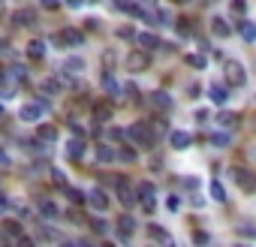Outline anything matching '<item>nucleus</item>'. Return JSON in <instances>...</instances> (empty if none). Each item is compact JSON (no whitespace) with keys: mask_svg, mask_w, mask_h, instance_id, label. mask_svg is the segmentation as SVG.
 <instances>
[{"mask_svg":"<svg viewBox=\"0 0 256 247\" xmlns=\"http://www.w3.org/2000/svg\"><path fill=\"white\" fill-rule=\"evenodd\" d=\"M178 205H181L178 196H169V199H166V208H169V211H178Z\"/></svg>","mask_w":256,"mask_h":247,"instance_id":"obj_38","label":"nucleus"},{"mask_svg":"<svg viewBox=\"0 0 256 247\" xmlns=\"http://www.w3.org/2000/svg\"><path fill=\"white\" fill-rule=\"evenodd\" d=\"M12 21H15V24H33V21H36V15H33L30 9H18V12L12 15Z\"/></svg>","mask_w":256,"mask_h":247,"instance_id":"obj_20","label":"nucleus"},{"mask_svg":"<svg viewBox=\"0 0 256 247\" xmlns=\"http://www.w3.org/2000/svg\"><path fill=\"white\" fill-rule=\"evenodd\" d=\"M66 3H69V6H82V0H66Z\"/></svg>","mask_w":256,"mask_h":247,"instance_id":"obj_45","label":"nucleus"},{"mask_svg":"<svg viewBox=\"0 0 256 247\" xmlns=\"http://www.w3.org/2000/svg\"><path fill=\"white\" fill-rule=\"evenodd\" d=\"M232 142V136L229 133H211V145H217V148H226Z\"/></svg>","mask_w":256,"mask_h":247,"instance_id":"obj_22","label":"nucleus"},{"mask_svg":"<svg viewBox=\"0 0 256 247\" xmlns=\"http://www.w3.org/2000/svg\"><path fill=\"white\" fill-rule=\"evenodd\" d=\"M127 136H130V139H136V142H145V145H154V139H157V136H154V130H151L148 124H133V127L127 130Z\"/></svg>","mask_w":256,"mask_h":247,"instance_id":"obj_3","label":"nucleus"},{"mask_svg":"<svg viewBox=\"0 0 256 247\" xmlns=\"http://www.w3.org/2000/svg\"><path fill=\"white\" fill-rule=\"evenodd\" d=\"M175 3H184V0H175Z\"/></svg>","mask_w":256,"mask_h":247,"instance_id":"obj_48","label":"nucleus"},{"mask_svg":"<svg viewBox=\"0 0 256 247\" xmlns=\"http://www.w3.org/2000/svg\"><path fill=\"white\" fill-rule=\"evenodd\" d=\"M6 232H9V235H21V226H18V223H6Z\"/></svg>","mask_w":256,"mask_h":247,"instance_id":"obj_40","label":"nucleus"},{"mask_svg":"<svg viewBox=\"0 0 256 247\" xmlns=\"http://www.w3.org/2000/svg\"><path fill=\"white\" fill-rule=\"evenodd\" d=\"M91 226H94V232H97V235H105V232H108V223H105V220H94Z\"/></svg>","mask_w":256,"mask_h":247,"instance_id":"obj_32","label":"nucleus"},{"mask_svg":"<svg viewBox=\"0 0 256 247\" xmlns=\"http://www.w3.org/2000/svg\"><path fill=\"white\" fill-rule=\"evenodd\" d=\"M0 46H3V40H0Z\"/></svg>","mask_w":256,"mask_h":247,"instance_id":"obj_49","label":"nucleus"},{"mask_svg":"<svg viewBox=\"0 0 256 247\" xmlns=\"http://www.w3.org/2000/svg\"><path fill=\"white\" fill-rule=\"evenodd\" d=\"M211 196H214L217 202H226V190H223L220 181H211Z\"/></svg>","mask_w":256,"mask_h":247,"instance_id":"obj_24","label":"nucleus"},{"mask_svg":"<svg viewBox=\"0 0 256 247\" xmlns=\"http://www.w3.org/2000/svg\"><path fill=\"white\" fill-rule=\"evenodd\" d=\"M169 142H172V148L184 151V148L193 142V136H190V133H184V130H172V133H169Z\"/></svg>","mask_w":256,"mask_h":247,"instance_id":"obj_5","label":"nucleus"},{"mask_svg":"<svg viewBox=\"0 0 256 247\" xmlns=\"http://www.w3.org/2000/svg\"><path fill=\"white\" fill-rule=\"evenodd\" d=\"M40 238H43V241H60L63 235H60L57 229H49V226H40Z\"/></svg>","mask_w":256,"mask_h":247,"instance_id":"obj_23","label":"nucleus"},{"mask_svg":"<svg viewBox=\"0 0 256 247\" xmlns=\"http://www.w3.org/2000/svg\"><path fill=\"white\" fill-rule=\"evenodd\" d=\"M148 235H151L154 241H160V244H172V235H169L163 226H157V223H151V226H148Z\"/></svg>","mask_w":256,"mask_h":247,"instance_id":"obj_10","label":"nucleus"},{"mask_svg":"<svg viewBox=\"0 0 256 247\" xmlns=\"http://www.w3.org/2000/svg\"><path fill=\"white\" fill-rule=\"evenodd\" d=\"M49 112V102H27V105H21V112H18V118L21 121H27V124H33V121H40L43 115Z\"/></svg>","mask_w":256,"mask_h":247,"instance_id":"obj_1","label":"nucleus"},{"mask_svg":"<svg viewBox=\"0 0 256 247\" xmlns=\"http://www.w3.org/2000/svg\"><path fill=\"white\" fill-rule=\"evenodd\" d=\"M187 63H190L193 69H205V63H208V60H205L202 54H190V57H187Z\"/></svg>","mask_w":256,"mask_h":247,"instance_id":"obj_25","label":"nucleus"},{"mask_svg":"<svg viewBox=\"0 0 256 247\" xmlns=\"http://www.w3.org/2000/svg\"><path fill=\"white\" fill-rule=\"evenodd\" d=\"M124 66L130 69V73H139V69H145V66H148V54H130L127 60H124Z\"/></svg>","mask_w":256,"mask_h":247,"instance_id":"obj_8","label":"nucleus"},{"mask_svg":"<svg viewBox=\"0 0 256 247\" xmlns=\"http://www.w3.org/2000/svg\"><path fill=\"white\" fill-rule=\"evenodd\" d=\"M193 238H196V241H199V244H205V241H208V232H196V235H193Z\"/></svg>","mask_w":256,"mask_h":247,"instance_id":"obj_42","label":"nucleus"},{"mask_svg":"<svg viewBox=\"0 0 256 247\" xmlns=\"http://www.w3.org/2000/svg\"><path fill=\"white\" fill-rule=\"evenodd\" d=\"M208 97H211L214 102H226V99H229V91H226V85H211V88H208Z\"/></svg>","mask_w":256,"mask_h":247,"instance_id":"obj_11","label":"nucleus"},{"mask_svg":"<svg viewBox=\"0 0 256 247\" xmlns=\"http://www.w3.org/2000/svg\"><path fill=\"white\" fill-rule=\"evenodd\" d=\"M6 208H9V202H6L3 196H0V214H3V211H6Z\"/></svg>","mask_w":256,"mask_h":247,"instance_id":"obj_44","label":"nucleus"},{"mask_svg":"<svg viewBox=\"0 0 256 247\" xmlns=\"http://www.w3.org/2000/svg\"><path fill=\"white\" fill-rule=\"evenodd\" d=\"M66 157H69V160H82V157H85L82 136H76V139H69V142H66Z\"/></svg>","mask_w":256,"mask_h":247,"instance_id":"obj_6","label":"nucleus"},{"mask_svg":"<svg viewBox=\"0 0 256 247\" xmlns=\"http://www.w3.org/2000/svg\"><path fill=\"white\" fill-rule=\"evenodd\" d=\"M223 76H226L229 85H244V82H247V69H244L238 60H226V63H223Z\"/></svg>","mask_w":256,"mask_h":247,"instance_id":"obj_2","label":"nucleus"},{"mask_svg":"<svg viewBox=\"0 0 256 247\" xmlns=\"http://www.w3.org/2000/svg\"><path fill=\"white\" fill-rule=\"evenodd\" d=\"M118 157H121V160H127V163H133V160H136V151H133V148H127V145H124V148H121V151H118Z\"/></svg>","mask_w":256,"mask_h":247,"instance_id":"obj_29","label":"nucleus"},{"mask_svg":"<svg viewBox=\"0 0 256 247\" xmlns=\"http://www.w3.org/2000/svg\"><path fill=\"white\" fill-rule=\"evenodd\" d=\"M69 202H72V205H82V202H85V193H82V190H69Z\"/></svg>","mask_w":256,"mask_h":247,"instance_id":"obj_33","label":"nucleus"},{"mask_svg":"<svg viewBox=\"0 0 256 247\" xmlns=\"http://www.w3.org/2000/svg\"><path fill=\"white\" fill-rule=\"evenodd\" d=\"M0 163H3V166H6V163H9V157H6V154H0Z\"/></svg>","mask_w":256,"mask_h":247,"instance_id":"obj_46","label":"nucleus"},{"mask_svg":"<svg viewBox=\"0 0 256 247\" xmlns=\"http://www.w3.org/2000/svg\"><path fill=\"white\" fill-rule=\"evenodd\" d=\"M27 54H30L33 60H40V57L46 54V43H43V40H33V43L27 46Z\"/></svg>","mask_w":256,"mask_h":247,"instance_id":"obj_18","label":"nucleus"},{"mask_svg":"<svg viewBox=\"0 0 256 247\" xmlns=\"http://www.w3.org/2000/svg\"><path fill=\"white\" fill-rule=\"evenodd\" d=\"M151 102L157 105V109H172V97H169L166 91H154V94H151Z\"/></svg>","mask_w":256,"mask_h":247,"instance_id":"obj_12","label":"nucleus"},{"mask_svg":"<svg viewBox=\"0 0 256 247\" xmlns=\"http://www.w3.org/2000/svg\"><path fill=\"white\" fill-rule=\"evenodd\" d=\"M108 118H112V105H97V109H94V121H97V127L105 124Z\"/></svg>","mask_w":256,"mask_h":247,"instance_id":"obj_17","label":"nucleus"},{"mask_svg":"<svg viewBox=\"0 0 256 247\" xmlns=\"http://www.w3.org/2000/svg\"><path fill=\"white\" fill-rule=\"evenodd\" d=\"M40 211H43L46 217H54V214H57V205H54V202H40Z\"/></svg>","mask_w":256,"mask_h":247,"instance_id":"obj_27","label":"nucleus"},{"mask_svg":"<svg viewBox=\"0 0 256 247\" xmlns=\"http://www.w3.org/2000/svg\"><path fill=\"white\" fill-rule=\"evenodd\" d=\"M3 241H6V232H0V244H3Z\"/></svg>","mask_w":256,"mask_h":247,"instance_id":"obj_47","label":"nucleus"},{"mask_svg":"<svg viewBox=\"0 0 256 247\" xmlns=\"http://www.w3.org/2000/svg\"><path fill=\"white\" fill-rule=\"evenodd\" d=\"M178 33H181V37L190 33V18H178Z\"/></svg>","mask_w":256,"mask_h":247,"instance_id":"obj_31","label":"nucleus"},{"mask_svg":"<svg viewBox=\"0 0 256 247\" xmlns=\"http://www.w3.org/2000/svg\"><path fill=\"white\" fill-rule=\"evenodd\" d=\"M136 43H139L145 51H151V49H160V40L154 37V33H148V30H145V33H139V37H136Z\"/></svg>","mask_w":256,"mask_h":247,"instance_id":"obj_9","label":"nucleus"},{"mask_svg":"<svg viewBox=\"0 0 256 247\" xmlns=\"http://www.w3.org/2000/svg\"><path fill=\"white\" fill-rule=\"evenodd\" d=\"M211 30L217 33V37H229V33H232V30H229V24H226L223 18H214V21H211Z\"/></svg>","mask_w":256,"mask_h":247,"instance_id":"obj_21","label":"nucleus"},{"mask_svg":"<svg viewBox=\"0 0 256 247\" xmlns=\"http://www.w3.org/2000/svg\"><path fill=\"white\" fill-rule=\"evenodd\" d=\"M51 178H54V184H63V172H60V169H54V172H51Z\"/></svg>","mask_w":256,"mask_h":247,"instance_id":"obj_41","label":"nucleus"},{"mask_svg":"<svg viewBox=\"0 0 256 247\" xmlns=\"http://www.w3.org/2000/svg\"><path fill=\"white\" fill-rule=\"evenodd\" d=\"M97 160L100 163H112V160H118V154L108 148V145H97Z\"/></svg>","mask_w":256,"mask_h":247,"instance_id":"obj_16","label":"nucleus"},{"mask_svg":"<svg viewBox=\"0 0 256 247\" xmlns=\"http://www.w3.org/2000/svg\"><path fill=\"white\" fill-rule=\"evenodd\" d=\"M118 196H121V202H124V205H133V202H136V193L130 190V184H127V181H118Z\"/></svg>","mask_w":256,"mask_h":247,"instance_id":"obj_13","label":"nucleus"},{"mask_svg":"<svg viewBox=\"0 0 256 247\" xmlns=\"http://www.w3.org/2000/svg\"><path fill=\"white\" fill-rule=\"evenodd\" d=\"M238 30H241V40H244V43H256V24H253V21H241Z\"/></svg>","mask_w":256,"mask_h":247,"instance_id":"obj_15","label":"nucleus"},{"mask_svg":"<svg viewBox=\"0 0 256 247\" xmlns=\"http://www.w3.org/2000/svg\"><path fill=\"white\" fill-rule=\"evenodd\" d=\"M88 202H91L97 211H105V208H108V199H105V193H102V190H94V193L88 196Z\"/></svg>","mask_w":256,"mask_h":247,"instance_id":"obj_14","label":"nucleus"},{"mask_svg":"<svg viewBox=\"0 0 256 247\" xmlns=\"http://www.w3.org/2000/svg\"><path fill=\"white\" fill-rule=\"evenodd\" d=\"M136 199L145 205V211H151L154 208V184H142L139 193H136Z\"/></svg>","mask_w":256,"mask_h":247,"instance_id":"obj_7","label":"nucleus"},{"mask_svg":"<svg viewBox=\"0 0 256 247\" xmlns=\"http://www.w3.org/2000/svg\"><path fill=\"white\" fill-rule=\"evenodd\" d=\"M232 178H235V184H238L241 190H247V193H253V190H256V178H253V172H247V169L235 166V169H232Z\"/></svg>","mask_w":256,"mask_h":247,"instance_id":"obj_4","label":"nucleus"},{"mask_svg":"<svg viewBox=\"0 0 256 247\" xmlns=\"http://www.w3.org/2000/svg\"><path fill=\"white\" fill-rule=\"evenodd\" d=\"M133 229H136V220H133V217H121V232H127V235H130Z\"/></svg>","mask_w":256,"mask_h":247,"instance_id":"obj_30","label":"nucleus"},{"mask_svg":"<svg viewBox=\"0 0 256 247\" xmlns=\"http://www.w3.org/2000/svg\"><path fill=\"white\" fill-rule=\"evenodd\" d=\"M118 37H121V40H133V37H136V33H133L130 27H121V30H118Z\"/></svg>","mask_w":256,"mask_h":247,"instance_id":"obj_37","label":"nucleus"},{"mask_svg":"<svg viewBox=\"0 0 256 247\" xmlns=\"http://www.w3.org/2000/svg\"><path fill=\"white\" fill-rule=\"evenodd\" d=\"M121 94H124V97H130V99H136V97H139L136 85H127V88H121Z\"/></svg>","mask_w":256,"mask_h":247,"instance_id":"obj_35","label":"nucleus"},{"mask_svg":"<svg viewBox=\"0 0 256 247\" xmlns=\"http://www.w3.org/2000/svg\"><path fill=\"white\" fill-rule=\"evenodd\" d=\"M43 6H49V9H57V0H43Z\"/></svg>","mask_w":256,"mask_h":247,"instance_id":"obj_43","label":"nucleus"},{"mask_svg":"<svg viewBox=\"0 0 256 247\" xmlns=\"http://www.w3.org/2000/svg\"><path fill=\"white\" fill-rule=\"evenodd\" d=\"M66 69H76V73H79V69H85V63L82 60H66Z\"/></svg>","mask_w":256,"mask_h":247,"instance_id":"obj_39","label":"nucleus"},{"mask_svg":"<svg viewBox=\"0 0 256 247\" xmlns=\"http://www.w3.org/2000/svg\"><path fill=\"white\" fill-rule=\"evenodd\" d=\"M40 136L46 139V142H54V136H57V133H54L51 127H43V130H40Z\"/></svg>","mask_w":256,"mask_h":247,"instance_id":"obj_34","label":"nucleus"},{"mask_svg":"<svg viewBox=\"0 0 256 247\" xmlns=\"http://www.w3.org/2000/svg\"><path fill=\"white\" fill-rule=\"evenodd\" d=\"M232 9H235L238 15H244V9H247V3H244V0H232Z\"/></svg>","mask_w":256,"mask_h":247,"instance_id":"obj_36","label":"nucleus"},{"mask_svg":"<svg viewBox=\"0 0 256 247\" xmlns=\"http://www.w3.org/2000/svg\"><path fill=\"white\" fill-rule=\"evenodd\" d=\"M217 124L226 127V130H232V127L238 124V115H232V112H220V115H217Z\"/></svg>","mask_w":256,"mask_h":247,"instance_id":"obj_19","label":"nucleus"},{"mask_svg":"<svg viewBox=\"0 0 256 247\" xmlns=\"http://www.w3.org/2000/svg\"><path fill=\"white\" fill-rule=\"evenodd\" d=\"M102 85H105V91H108V94H121V88H118V82H115L112 76H105V82H102Z\"/></svg>","mask_w":256,"mask_h":247,"instance_id":"obj_28","label":"nucleus"},{"mask_svg":"<svg viewBox=\"0 0 256 247\" xmlns=\"http://www.w3.org/2000/svg\"><path fill=\"white\" fill-rule=\"evenodd\" d=\"M238 235H244V238H256V226H253V223H241V226H238Z\"/></svg>","mask_w":256,"mask_h":247,"instance_id":"obj_26","label":"nucleus"}]
</instances>
